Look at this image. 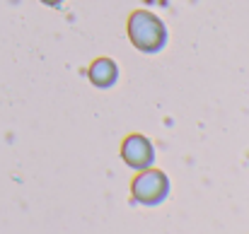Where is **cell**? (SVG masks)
<instances>
[{
    "instance_id": "obj_1",
    "label": "cell",
    "mask_w": 249,
    "mask_h": 234,
    "mask_svg": "<svg viewBox=\"0 0 249 234\" xmlns=\"http://www.w3.org/2000/svg\"><path fill=\"white\" fill-rule=\"evenodd\" d=\"M131 44L141 53H160L169 41L167 24L150 10H133L126 22Z\"/></svg>"
},
{
    "instance_id": "obj_2",
    "label": "cell",
    "mask_w": 249,
    "mask_h": 234,
    "mask_svg": "<svg viewBox=\"0 0 249 234\" xmlns=\"http://www.w3.org/2000/svg\"><path fill=\"white\" fill-rule=\"evenodd\" d=\"M169 191H172V184H169V176L160 169H143L133 176L131 181V198L133 203L138 205H145V208H155V205H162L167 198H169Z\"/></svg>"
},
{
    "instance_id": "obj_3",
    "label": "cell",
    "mask_w": 249,
    "mask_h": 234,
    "mask_svg": "<svg viewBox=\"0 0 249 234\" xmlns=\"http://www.w3.org/2000/svg\"><path fill=\"white\" fill-rule=\"evenodd\" d=\"M121 159L136 171L150 169L153 162H155V148H153L150 138H145L141 133L126 135L124 143H121Z\"/></svg>"
},
{
    "instance_id": "obj_4",
    "label": "cell",
    "mask_w": 249,
    "mask_h": 234,
    "mask_svg": "<svg viewBox=\"0 0 249 234\" xmlns=\"http://www.w3.org/2000/svg\"><path fill=\"white\" fill-rule=\"evenodd\" d=\"M87 78H89V82H92L94 87L109 89V87H114L116 80H119V66H116L111 58H97V61H92V66H89V70H87Z\"/></svg>"
},
{
    "instance_id": "obj_5",
    "label": "cell",
    "mask_w": 249,
    "mask_h": 234,
    "mask_svg": "<svg viewBox=\"0 0 249 234\" xmlns=\"http://www.w3.org/2000/svg\"><path fill=\"white\" fill-rule=\"evenodd\" d=\"M44 5H49V7H61L63 5V0H41Z\"/></svg>"
}]
</instances>
